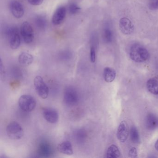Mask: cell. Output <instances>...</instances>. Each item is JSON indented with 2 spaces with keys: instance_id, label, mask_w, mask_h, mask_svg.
Here are the masks:
<instances>
[{
  "instance_id": "obj_8",
  "label": "cell",
  "mask_w": 158,
  "mask_h": 158,
  "mask_svg": "<svg viewBox=\"0 0 158 158\" xmlns=\"http://www.w3.org/2000/svg\"><path fill=\"white\" fill-rule=\"evenodd\" d=\"M119 28L122 33L125 35L133 34L135 29L134 25L130 19L127 17H123L119 21Z\"/></svg>"
},
{
  "instance_id": "obj_17",
  "label": "cell",
  "mask_w": 158,
  "mask_h": 158,
  "mask_svg": "<svg viewBox=\"0 0 158 158\" xmlns=\"http://www.w3.org/2000/svg\"><path fill=\"white\" fill-rule=\"evenodd\" d=\"M116 76L115 70L110 67H107L103 71V77L107 83H111L114 80Z\"/></svg>"
},
{
  "instance_id": "obj_6",
  "label": "cell",
  "mask_w": 158,
  "mask_h": 158,
  "mask_svg": "<svg viewBox=\"0 0 158 158\" xmlns=\"http://www.w3.org/2000/svg\"><path fill=\"white\" fill-rule=\"evenodd\" d=\"M21 34L25 43L30 44L34 39V31L28 22H24L21 27Z\"/></svg>"
},
{
  "instance_id": "obj_13",
  "label": "cell",
  "mask_w": 158,
  "mask_h": 158,
  "mask_svg": "<svg viewBox=\"0 0 158 158\" xmlns=\"http://www.w3.org/2000/svg\"><path fill=\"white\" fill-rule=\"evenodd\" d=\"M146 126L149 130H153L158 128V117L153 114H149L146 117Z\"/></svg>"
},
{
  "instance_id": "obj_3",
  "label": "cell",
  "mask_w": 158,
  "mask_h": 158,
  "mask_svg": "<svg viewBox=\"0 0 158 158\" xmlns=\"http://www.w3.org/2000/svg\"><path fill=\"white\" fill-rule=\"evenodd\" d=\"M19 105L24 111L31 112L34 110L36 106L35 99L30 95H23L19 99Z\"/></svg>"
},
{
  "instance_id": "obj_11",
  "label": "cell",
  "mask_w": 158,
  "mask_h": 158,
  "mask_svg": "<svg viewBox=\"0 0 158 158\" xmlns=\"http://www.w3.org/2000/svg\"><path fill=\"white\" fill-rule=\"evenodd\" d=\"M43 115L46 121L51 123H56L59 120V114L56 110L49 108L43 109Z\"/></svg>"
},
{
  "instance_id": "obj_14",
  "label": "cell",
  "mask_w": 158,
  "mask_h": 158,
  "mask_svg": "<svg viewBox=\"0 0 158 158\" xmlns=\"http://www.w3.org/2000/svg\"><path fill=\"white\" fill-rule=\"evenodd\" d=\"M58 150L59 152L62 154L72 155L73 154V146L69 141H64L59 144Z\"/></svg>"
},
{
  "instance_id": "obj_12",
  "label": "cell",
  "mask_w": 158,
  "mask_h": 158,
  "mask_svg": "<svg viewBox=\"0 0 158 158\" xmlns=\"http://www.w3.org/2000/svg\"><path fill=\"white\" fill-rule=\"evenodd\" d=\"M66 8L64 6L59 7L53 14L52 18V23L54 25L60 24L66 16Z\"/></svg>"
},
{
  "instance_id": "obj_27",
  "label": "cell",
  "mask_w": 158,
  "mask_h": 158,
  "mask_svg": "<svg viewBox=\"0 0 158 158\" xmlns=\"http://www.w3.org/2000/svg\"><path fill=\"white\" fill-rule=\"evenodd\" d=\"M154 147H155V149H156L158 151V139L157 140V141H156Z\"/></svg>"
},
{
  "instance_id": "obj_18",
  "label": "cell",
  "mask_w": 158,
  "mask_h": 158,
  "mask_svg": "<svg viewBox=\"0 0 158 158\" xmlns=\"http://www.w3.org/2000/svg\"><path fill=\"white\" fill-rule=\"evenodd\" d=\"M120 152L118 147L115 145H110L106 152V157L108 158H116L120 157Z\"/></svg>"
},
{
  "instance_id": "obj_21",
  "label": "cell",
  "mask_w": 158,
  "mask_h": 158,
  "mask_svg": "<svg viewBox=\"0 0 158 158\" xmlns=\"http://www.w3.org/2000/svg\"><path fill=\"white\" fill-rule=\"evenodd\" d=\"M130 138L131 140L135 143H139V135L137 129L135 127H131L130 130Z\"/></svg>"
},
{
  "instance_id": "obj_24",
  "label": "cell",
  "mask_w": 158,
  "mask_h": 158,
  "mask_svg": "<svg viewBox=\"0 0 158 158\" xmlns=\"http://www.w3.org/2000/svg\"><path fill=\"white\" fill-rule=\"evenodd\" d=\"M96 59V48L94 45H91L90 49V59L92 63H95Z\"/></svg>"
},
{
  "instance_id": "obj_5",
  "label": "cell",
  "mask_w": 158,
  "mask_h": 158,
  "mask_svg": "<svg viewBox=\"0 0 158 158\" xmlns=\"http://www.w3.org/2000/svg\"><path fill=\"white\" fill-rule=\"evenodd\" d=\"M34 85L37 93L40 98L43 99H46L48 98L49 89L41 77L37 76L35 77L34 79Z\"/></svg>"
},
{
  "instance_id": "obj_26",
  "label": "cell",
  "mask_w": 158,
  "mask_h": 158,
  "mask_svg": "<svg viewBox=\"0 0 158 158\" xmlns=\"http://www.w3.org/2000/svg\"><path fill=\"white\" fill-rule=\"evenodd\" d=\"M28 2L34 6H39L43 3L44 0H27Z\"/></svg>"
},
{
  "instance_id": "obj_19",
  "label": "cell",
  "mask_w": 158,
  "mask_h": 158,
  "mask_svg": "<svg viewBox=\"0 0 158 158\" xmlns=\"http://www.w3.org/2000/svg\"><path fill=\"white\" fill-rule=\"evenodd\" d=\"M35 23L37 27L40 30H44L47 27V20L43 16H37L35 19Z\"/></svg>"
},
{
  "instance_id": "obj_9",
  "label": "cell",
  "mask_w": 158,
  "mask_h": 158,
  "mask_svg": "<svg viewBox=\"0 0 158 158\" xmlns=\"http://www.w3.org/2000/svg\"><path fill=\"white\" fill-rule=\"evenodd\" d=\"M128 127L127 123L125 121H123L120 123L117 129V138L121 142H125L128 137Z\"/></svg>"
},
{
  "instance_id": "obj_22",
  "label": "cell",
  "mask_w": 158,
  "mask_h": 158,
  "mask_svg": "<svg viewBox=\"0 0 158 158\" xmlns=\"http://www.w3.org/2000/svg\"><path fill=\"white\" fill-rule=\"evenodd\" d=\"M80 8L78 7L77 4L75 3H72L68 7V11L69 13L72 15H75L77 14L80 11Z\"/></svg>"
},
{
  "instance_id": "obj_7",
  "label": "cell",
  "mask_w": 158,
  "mask_h": 158,
  "mask_svg": "<svg viewBox=\"0 0 158 158\" xmlns=\"http://www.w3.org/2000/svg\"><path fill=\"white\" fill-rule=\"evenodd\" d=\"M64 102L67 105L73 106L78 102L79 96L75 89L68 88L64 92Z\"/></svg>"
},
{
  "instance_id": "obj_4",
  "label": "cell",
  "mask_w": 158,
  "mask_h": 158,
  "mask_svg": "<svg viewBox=\"0 0 158 158\" xmlns=\"http://www.w3.org/2000/svg\"><path fill=\"white\" fill-rule=\"evenodd\" d=\"M6 35L9 38L11 48L14 50L19 48L21 45V41L18 28L16 27L8 28L6 31Z\"/></svg>"
},
{
  "instance_id": "obj_10",
  "label": "cell",
  "mask_w": 158,
  "mask_h": 158,
  "mask_svg": "<svg viewBox=\"0 0 158 158\" xmlns=\"http://www.w3.org/2000/svg\"><path fill=\"white\" fill-rule=\"evenodd\" d=\"M10 9L13 15L15 18L20 19L24 15V9L22 3L16 1L12 2L10 4Z\"/></svg>"
},
{
  "instance_id": "obj_25",
  "label": "cell",
  "mask_w": 158,
  "mask_h": 158,
  "mask_svg": "<svg viewBox=\"0 0 158 158\" xmlns=\"http://www.w3.org/2000/svg\"><path fill=\"white\" fill-rule=\"evenodd\" d=\"M128 155H129V157L131 158H135L137 157L138 153L136 148L135 147L131 148L128 152Z\"/></svg>"
},
{
  "instance_id": "obj_15",
  "label": "cell",
  "mask_w": 158,
  "mask_h": 158,
  "mask_svg": "<svg viewBox=\"0 0 158 158\" xmlns=\"http://www.w3.org/2000/svg\"><path fill=\"white\" fill-rule=\"evenodd\" d=\"M148 90L152 94L158 95V77H152L147 83Z\"/></svg>"
},
{
  "instance_id": "obj_20",
  "label": "cell",
  "mask_w": 158,
  "mask_h": 158,
  "mask_svg": "<svg viewBox=\"0 0 158 158\" xmlns=\"http://www.w3.org/2000/svg\"><path fill=\"white\" fill-rule=\"evenodd\" d=\"M112 31L109 28H105L103 30V39L104 42L107 43H110L113 40Z\"/></svg>"
},
{
  "instance_id": "obj_23",
  "label": "cell",
  "mask_w": 158,
  "mask_h": 158,
  "mask_svg": "<svg viewBox=\"0 0 158 158\" xmlns=\"http://www.w3.org/2000/svg\"><path fill=\"white\" fill-rule=\"evenodd\" d=\"M149 8L152 10H158V0H149Z\"/></svg>"
},
{
  "instance_id": "obj_16",
  "label": "cell",
  "mask_w": 158,
  "mask_h": 158,
  "mask_svg": "<svg viewBox=\"0 0 158 158\" xmlns=\"http://www.w3.org/2000/svg\"><path fill=\"white\" fill-rule=\"evenodd\" d=\"M18 61L23 66H28L34 61V57L28 52H23L19 55Z\"/></svg>"
},
{
  "instance_id": "obj_2",
  "label": "cell",
  "mask_w": 158,
  "mask_h": 158,
  "mask_svg": "<svg viewBox=\"0 0 158 158\" xmlns=\"http://www.w3.org/2000/svg\"><path fill=\"white\" fill-rule=\"evenodd\" d=\"M6 132L11 139H19L24 135L23 129L20 124L16 122L10 123L6 127Z\"/></svg>"
},
{
  "instance_id": "obj_1",
  "label": "cell",
  "mask_w": 158,
  "mask_h": 158,
  "mask_svg": "<svg viewBox=\"0 0 158 158\" xmlns=\"http://www.w3.org/2000/svg\"><path fill=\"white\" fill-rule=\"evenodd\" d=\"M129 56L132 60L137 63H142L149 58L148 50L142 45L137 43L133 44L130 49Z\"/></svg>"
}]
</instances>
